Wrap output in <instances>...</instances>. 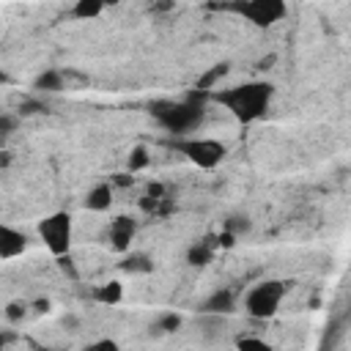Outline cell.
I'll use <instances>...</instances> for the list:
<instances>
[{
  "mask_svg": "<svg viewBox=\"0 0 351 351\" xmlns=\"http://www.w3.org/2000/svg\"><path fill=\"white\" fill-rule=\"evenodd\" d=\"M271 96H274V85L255 80V82H241V85L217 90L214 101H219L241 123H252V121L266 115V110L271 104Z\"/></svg>",
  "mask_w": 351,
  "mask_h": 351,
  "instance_id": "6da1fadb",
  "label": "cell"
},
{
  "mask_svg": "<svg viewBox=\"0 0 351 351\" xmlns=\"http://www.w3.org/2000/svg\"><path fill=\"white\" fill-rule=\"evenodd\" d=\"M197 90H192L184 101H154L151 104V115L159 121V126H165L173 134H186L195 132L203 121V104H200Z\"/></svg>",
  "mask_w": 351,
  "mask_h": 351,
  "instance_id": "7a4b0ae2",
  "label": "cell"
},
{
  "mask_svg": "<svg viewBox=\"0 0 351 351\" xmlns=\"http://www.w3.org/2000/svg\"><path fill=\"white\" fill-rule=\"evenodd\" d=\"M288 291V282L282 280H263L258 285H252L244 296V310L250 318H258V321H266L271 318L277 310H280V302Z\"/></svg>",
  "mask_w": 351,
  "mask_h": 351,
  "instance_id": "3957f363",
  "label": "cell"
},
{
  "mask_svg": "<svg viewBox=\"0 0 351 351\" xmlns=\"http://www.w3.org/2000/svg\"><path fill=\"white\" fill-rule=\"evenodd\" d=\"M71 233H74V225H71L69 211H55L38 222V236L55 258H60L71 250Z\"/></svg>",
  "mask_w": 351,
  "mask_h": 351,
  "instance_id": "277c9868",
  "label": "cell"
},
{
  "mask_svg": "<svg viewBox=\"0 0 351 351\" xmlns=\"http://www.w3.org/2000/svg\"><path fill=\"white\" fill-rule=\"evenodd\" d=\"M176 148L197 167L203 170H214L225 156H228V145L214 140V137H186V140H178Z\"/></svg>",
  "mask_w": 351,
  "mask_h": 351,
  "instance_id": "5b68a950",
  "label": "cell"
},
{
  "mask_svg": "<svg viewBox=\"0 0 351 351\" xmlns=\"http://www.w3.org/2000/svg\"><path fill=\"white\" fill-rule=\"evenodd\" d=\"M228 8L241 14L244 19H250L258 27H271L288 11L285 0H233V3H228Z\"/></svg>",
  "mask_w": 351,
  "mask_h": 351,
  "instance_id": "8992f818",
  "label": "cell"
},
{
  "mask_svg": "<svg viewBox=\"0 0 351 351\" xmlns=\"http://www.w3.org/2000/svg\"><path fill=\"white\" fill-rule=\"evenodd\" d=\"M134 233H137V222H134L129 214L115 217V219L110 222V230H107L110 247H112L115 252H129V247H132V241H134Z\"/></svg>",
  "mask_w": 351,
  "mask_h": 351,
  "instance_id": "52a82bcc",
  "label": "cell"
},
{
  "mask_svg": "<svg viewBox=\"0 0 351 351\" xmlns=\"http://www.w3.org/2000/svg\"><path fill=\"white\" fill-rule=\"evenodd\" d=\"M27 250V236L14 225L0 222V258H19Z\"/></svg>",
  "mask_w": 351,
  "mask_h": 351,
  "instance_id": "ba28073f",
  "label": "cell"
},
{
  "mask_svg": "<svg viewBox=\"0 0 351 351\" xmlns=\"http://www.w3.org/2000/svg\"><path fill=\"white\" fill-rule=\"evenodd\" d=\"M217 236H206L203 241H195L189 250H186V263L189 266H208L214 261V252H217Z\"/></svg>",
  "mask_w": 351,
  "mask_h": 351,
  "instance_id": "9c48e42d",
  "label": "cell"
},
{
  "mask_svg": "<svg viewBox=\"0 0 351 351\" xmlns=\"http://www.w3.org/2000/svg\"><path fill=\"white\" fill-rule=\"evenodd\" d=\"M233 310H236V296H233V291H228V288L211 293V296L203 302V313H211V315H230Z\"/></svg>",
  "mask_w": 351,
  "mask_h": 351,
  "instance_id": "30bf717a",
  "label": "cell"
},
{
  "mask_svg": "<svg viewBox=\"0 0 351 351\" xmlns=\"http://www.w3.org/2000/svg\"><path fill=\"white\" fill-rule=\"evenodd\" d=\"M112 203V184H96L85 195V208L88 211H107Z\"/></svg>",
  "mask_w": 351,
  "mask_h": 351,
  "instance_id": "8fae6325",
  "label": "cell"
},
{
  "mask_svg": "<svg viewBox=\"0 0 351 351\" xmlns=\"http://www.w3.org/2000/svg\"><path fill=\"white\" fill-rule=\"evenodd\" d=\"M90 296H93V302L112 307V304H118V302L123 299V285H121L118 280H110V282H101V285H96Z\"/></svg>",
  "mask_w": 351,
  "mask_h": 351,
  "instance_id": "7c38bea8",
  "label": "cell"
},
{
  "mask_svg": "<svg viewBox=\"0 0 351 351\" xmlns=\"http://www.w3.org/2000/svg\"><path fill=\"white\" fill-rule=\"evenodd\" d=\"M228 71H230V63H214L208 71H203V74L197 77L195 90H197V93H208V90H211V88H214V85H217Z\"/></svg>",
  "mask_w": 351,
  "mask_h": 351,
  "instance_id": "4fadbf2b",
  "label": "cell"
},
{
  "mask_svg": "<svg viewBox=\"0 0 351 351\" xmlns=\"http://www.w3.org/2000/svg\"><path fill=\"white\" fill-rule=\"evenodd\" d=\"M107 8V0H74L71 16L74 19H96Z\"/></svg>",
  "mask_w": 351,
  "mask_h": 351,
  "instance_id": "5bb4252c",
  "label": "cell"
},
{
  "mask_svg": "<svg viewBox=\"0 0 351 351\" xmlns=\"http://www.w3.org/2000/svg\"><path fill=\"white\" fill-rule=\"evenodd\" d=\"M121 269L129 271V274H148V271H154V261L143 252H132L121 261Z\"/></svg>",
  "mask_w": 351,
  "mask_h": 351,
  "instance_id": "9a60e30c",
  "label": "cell"
},
{
  "mask_svg": "<svg viewBox=\"0 0 351 351\" xmlns=\"http://www.w3.org/2000/svg\"><path fill=\"white\" fill-rule=\"evenodd\" d=\"M33 85H36L38 90H44V93H58V90H63V74L55 71V69H47L44 74L36 77Z\"/></svg>",
  "mask_w": 351,
  "mask_h": 351,
  "instance_id": "2e32d148",
  "label": "cell"
},
{
  "mask_svg": "<svg viewBox=\"0 0 351 351\" xmlns=\"http://www.w3.org/2000/svg\"><path fill=\"white\" fill-rule=\"evenodd\" d=\"M250 228H252L250 217H244V214L239 217V214H236V217H228V219H225V228H222V230H228V233H233V236L239 239V236L250 233Z\"/></svg>",
  "mask_w": 351,
  "mask_h": 351,
  "instance_id": "e0dca14e",
  "label": "cell"
},
{
  "mask_svg": "<svg viewBox=\"0 0 351 351\" xmlns=\"http://www.w3.org/2000/svg\"><path fill=\"white\" fill-rule=\"evenodd\" d=\"M148 162H151V156H148V151H145V145H134L132 148V154H129V173H137V170H143V167H148Z\"/></svg>",
  "mask_w": 351,
  "mask_h": 351,
  "instance_id": "ac0fdd59",
  "label": "cell"
},
{
  "mask_svg": "<svg viewBox=\"0 0 351 351\" xmlns=\"http://www.w3.org/2000/svg\"><path fill=\"white\" fill-rule=\"evenodd\" d=\"M25 315H27V304H25V302H11V304L5 307V318H8L11 324L22 321Z\"/></svg>",
  "mask_w": 351,
  "mask_h": 351,
  "instance_id": "d6986e66",
  "label": "cell"
},
{
  "mask_svg": "<svg viewBox=\"0 0 351 351\" xmlns=\"http://www.w3.org/2000/svg\"><path fill=\"white\" fill-rule=\"evenodd\" d=\"M178 326H181V315L178 313H165L159 318V324H156V329H162V332H176Z\"/></svg>",
  "mask_w": 351,
  "mask_h": 351,
  "instance_id": "ffe728a7",
  "label": "cell"
},
{
  "mask_svg": "<svg viewBox=\"0 0 351 351\" xmlns=\"http://www.w3.org/2000/svg\"><path fill=\"white\" fill-rule=\"evenodd\" d=\"M14 129H16V118L14 115H0V137L11 134Z\"/></svg>",
  "mask_w": 351,
  "mask_h": 351,
  "instance_id": "44dd1931",
  "label": "cell"
},
{
  "mask_svg": "<svg viewBox=\"0 0 351 351\" xmlns=\"http://www.w3.org/2000/svg\"><path fill=\"white\" fill-rule=\"evenodd\" d=\"M236 343H239V346H258V348H266V343H263L261 337H247V335H244V337H239Z\"/></svg>",
  "mask_w": 351,
  "mask_h": 351,
  "instance_id": "7402d4cb",
  "label": "cell"
},
{
  "mask_svg": "<svg viewBox=\"0 0 351 351\" xmlns=\"http://www.w3.org/2000/svg\"><path fill=\"white\" fill-rule=\"evenodd\" d=\"M151 8H154V11H173V8H176V0H154Z\"/></svg>",
  "mask_w": 351,
  "mask_h": 351,
  "instance_id": "603a6c76",
  "label": "cell"
},
{
  "mask_svg": "<svg viewBox=\"0 0 351 351\" xmlns=\"http://www.w3.org/2000/svg\"><path fill=\"white\" fill-rule=\"evenodd\" d=\"M145 195H151V197H165V186L162 184H148V192Z\"/></svg>",
  "mask_w": 351,
  "mask_h": 351,
  "instance_id": "cb8c5ba5",
  "label": "cell"
},
{
  "mask_svg": "<svg viewBox=\"0 0 351 351\" xmlns=\"http://www.w3.org/2000/svg\"><path fill=\"white\" fill-rule=\"evenodd\" d=\"M274 60H277L274 55H266V58H261V60H258V69H261V71H263V69H271V63H274Z\"/></svg>",
  "mask_w": 351,
  "mask_h": 351,
  "instance_id": "d4e9b609",
  "label": "cell"
},
{
  "mask_svg": "<svg viewBox=\"0 0 351 351\" xmlns=\"http://www.w3.org/2000/svg\"><path fill=\"white\" fill-rule=\"evenodd\" d=\"M132 181H134V178H132L129 173H118V178H115V184H118V186H129Z\"/></svg>",
  "mask_w": 351,
  "mask_h": 351,
  "instance_id": "484cf974",
  "label": "cell"
},
{
  "mask_svg": "<svg viewBox=\"0 0 351 351\" xmlns=\"http://www.w3.org/2000/svg\"><path fill=\"white\" fill-rule=\"evenodd\" d=\"M11 159H14V156H11L8 151H0V167H8V165H11Z\"/></svg>",
  "mask_w": 351,
  "mask_h": 351,
  "instance_id": "4316f807",
  "label": "cell"
},
{
  "mask_svg": "<svg viewBox=\"0 0 351 351\" xmlns=\"http://www.w3.org/2000/svg\"><path fill=\"white\" fill-rule=\"evenodd\" d=\"M36 310H38V313H47V310H49V302H47V299H38V302H36Z\"/></svg>",
  "mask_w": 351,
  "mask_h": 351,
  "instance_id": "83f0119b",
  "label": "cell"
},
{
  "mask_svg": "<svg viewBox=\"0 0 351 351\" xmlns=\"http://www.w3.org/2000/svg\"><path fill=\"white\" fill-rule=\"evenodd\" d=\"M115 3H118V0H107V5H115Z\"/></svg>",
  "mask_w": 351,
  "mask_h": 351,
  "instance_id": "f1b7e54d",
  "label": "cell"
},
{
  "mask_svg": "<svg viewBox=\"0 0 351 351\" xmlns=\"http://www.w3.org/2000/svg\"><path fill=\"white\" fill-rule=\"evenodd\" d=\"M0 348H3V337H0Z\"/></svg>",
  "mask_w": 351,
  "mask_h": 351,
  "instance_id": "f546056e",
  "label": "cell"
},
{
  "mask_svg": "<svg viewBox=\"0 0 351 351\" xmlns=\"http://www.w3.org/2000/svg\"><path fill=\"white\" fill-rule=\"evenodd\" d=\"M0 82H3V71H0Z\"/></svg>",
  "mask_w": 351,
  "mask_h": 351,
  "instance_id": "4dcf8cb0",
  "label": "cell"
}]
</instances>
